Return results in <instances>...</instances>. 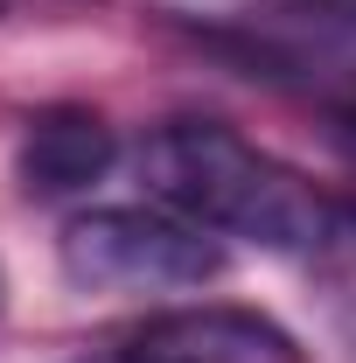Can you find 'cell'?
<instances>
[{
	"instance_id": "obj_1",
	"label": "cell",
	"mask_w": 356,
	"mask_h": 363,
	"mask_svg": "<svg viewBox=\"0 0 356 363\" xmlns=\"http://www.w3.org/2000/svg\"><path fill=\"white\" fill-rule=\"evenodd\" d=\"M140 182L161 210H175L189 224L245 238L259 252H314L328 245V203L314 196L301 168H287L279 154L252 147L217 119H175L140 147Z\"/></svg>"
},
{
	"instance_id": "obj_2",
	"label": "cell",
	"mask_w": 356,
	"mask_h": 363,
	"mask_svg": "<svg viewBox=\"0 0 356 363\" xmlns=\"http://www.w3.org/2000/svg\"><path fill=\"white\" fill-rule=\"evenodd\" d=\"M63 279L84 294H175L203 286L223 272V245L203 224H189L161 203H119V210H84L56 238Z\"/></svg>"
},
{
	"instance_id": "obj_3",
	"label": "cell",
	"mask_w": 356,
	"mask_h": 363,
	"mask_svg": "<svg viewBox=\"0 0 356 363\" xmlns=\"http://www.w3.org/2000/svg\"><path fill=\"white\" fill-rule=\"evenodd\" d=\"M77 363H308V350L259 308L203 301V308H161L133 321L119 342Z\"/></svg>"
},
{
	"instance_id": "obj_4",
	"label": "cell",
	"mask_w": 356,
	"mask_h": 363,
	"mask_svg": "<svg viewBox=\"0 0 356 363\" xmlns=\"http://www.w3.org/2000/svg\"><path fill=\"white\" fill-rule=\"evenodd\" d=\"M119 161V133L105 126V112L91 105H43L28 119V133L14 147V182L35 196V203H56V196H77Z\"/></svg>"
},
{
	"instance_id": "obj_5",
	"label": "cell",
	"mask_w": 356,
	"mask_h": 363,
	"mask_svg": "<svg viewBox=\"0 0 356 363\" xmlns=\"http://www.w3.org/2000/svg\"><path fill=\"white\" fill-rule=\"evenodd\" d=\"M328 119H335V140H343V147H350V154H356V84L343 91L335 105H328Z\"/></svg>"
},
{
	"instance_id": "obj_6",
	"label": "cell",
	"mask_w": 356,
	"mask_h": 363,
	"mask_svg": "<svg viewBox=\"0 0 356 363\" xmlns=\"http://www.w3.org/2000/svg\"><path fill=\"white\" fill-rule=\"evenodd\" d=\"M321 7H328L335 21H356V0H321Z\"/></svg>"
},
{
	"instance_id": "obj_7",
	"label": "cell",
	"mask_w": 356,
	"mask_h": 363,
	"mask_svg": "<svg viewBox=\"0 0 356 363\" xmlns=\"http://www.w3.org/2000/svg\"><path fill=\"white\" fill-rule=\"evenodd\" d=\"M0 301H7V272H0Z\"/></svg>"
}]
</instances>
